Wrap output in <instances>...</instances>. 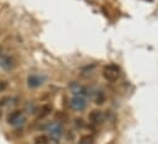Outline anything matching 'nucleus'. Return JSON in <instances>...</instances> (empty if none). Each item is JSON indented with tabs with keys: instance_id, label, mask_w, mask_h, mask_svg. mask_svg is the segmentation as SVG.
Segmentation results:
<instances>
[{
	"instance_id": "obj_10",
	"label": "nucleus",
	"mask_w": 158,
	"mask_h": 144,
	"mask_svg": "<svg viewBox=\"0 0 158 144\" xmlns=\"http://www.w3.org/2000/svg\"><path fill=\"white\" fill-rule=\"evenodd\" d=\"M103 100H104L103 94H102V93H101V94H98V97H97V99H96V103H97V104H102V103H103Z\"/></svg>"
},
{
	"instance_id": "obj_2",
	"label": "nucleus",
	"mask_w": 158,
	"mask_h": 144,
	"mask_svg": "<svg viewBox=\"0 0 158 144\" xmlns=\"http://www.w3.org/2000/svg\"><path fill=\"white\" fill-rule=\"evenodd\" d=\"M71 108L76 111H82L83 109L86 108L87 103H86V99L82 97V95H76L71 99Z\"/></svg>"
},
{
	"instance_id": "obj_1",
	"label": "nucleus",
	"mask_w": 158,
	"mask_h": 144,
	"mask_svg": "<svg viewBox=\"0 0 158 144\" xmlns=\"http://www.w3.org/2000/svg\"><path fill=\"white\" fill-rule=\"evenodd\" d=\"M120 74V69L117 65H107L103 70V77L108 81V82H117Z\"/></svg>"
},
{
	"instance_id": "obj_9",
	"label": "nucleus",
	"mask_w": 158,
	"mask_h": 144,
	"mask_svg": "<svg viewBox=\"0 0 158 144\" xmlns=\"http://www.w3.org/2000/svg\"><path fill=\"white\" fill-rule=\"evenodd\" d=\"M48 137L47 136H43V134H40L38 137H36V139H35V144H48Z\"/></svg>"
},
{
	"instance_id": "obj_5",
	"label": "nucleus",
	"mask_w": 158,
	"mask_h": 144,
	"mask_svg": "<svg viewBox=\"0 0 158 144\" xmlns=\"http://www.w3.org/2000/svg\"><path fill=\"white\" fill-rule=\"evenodd\" d=\"M20 120H22V114H21V111H15V112H12V114H10V115L7 116L9 123H12V125L19 123Z\"/></svg>"
},
{
	"instance_id": "obj_6",
	"label": "nucleus",
	"mask_w": 158,
	"mask_h": 144,
	"mask_svg": "<svg viewBox=\"0 0 158 144\" xmlns=\"http://www.w3.org/2000/svg\"><path fill=\"white\" fill-rule=\"evenodd\" d=\"M42 84V78L38 76H30L28 77V86L30 87H38Z\"/></svg>"
},
{
	"instance_id": "obj_4",
	"label": "nucleus",
	"mask_w": 158,
	"mask_h": 144,
	"mask_svg": "<svg viewBox=\"0 0 158 144\" xmlns=\"http://www.w3.org/2000/svg\"><path fill=\"white\" fill-rule=\"evenodd\" d=\"M104 116L103 114L99 111V110H93L89 115H88V120L92 122V123H101L103 121Z\"/></svg>"
},
{
	"instance_id": "obj_3",
	"label": "nucleus",
	"mask_w": 158,
	"mask_h": 144,
	"mask_svg": "<svg viewBox=\"0 0 158 144\" xmlns=\"http://www.w3.org/2000/svg\"><path fill=\"white\" fill-rule=\"evenodd\" d=\"M48 132L50 134V137L53 138H59L61 136V132H63V127L60 123L58 122H52L49 126H48Z\"/></svg>"
},
{
	"instance_id": "obj_8",
	"label": "nucleus",
	"mask_w": 158,
	"mask_h": 144,
	"mask_svg": "<svg viewBox=\"0 0 158 144\" xmlns=\"http://www.w3.org/2000/svg\"><path fill=\"white\" fill-rule=\"evenodd\" d=\"M50 111H52V106H50V105H48V104H45V105H43V106L40 108V118H43V117H45V116H48V115L50 114Z\"/></svg>"
},
{
	"instance_id": "obj_7",
	"label": "nucleus",
	"mask_w": 158,
	"mask_h": 144,
	"mask_svg": "<svg viewBox=\"0 0 158 144\" xmlns=\"http://www.w3.org/2000/svg\"><path fill=\"white\" fill-rule=\"evenodd\" d=\"M0 65H1L4 69H10L11 65H12V61H11V59H10L9 56H2V58L0 59Z\"/></svg>"
}]
</instances>
